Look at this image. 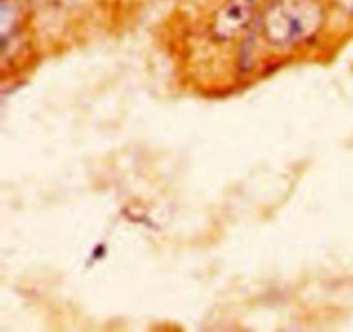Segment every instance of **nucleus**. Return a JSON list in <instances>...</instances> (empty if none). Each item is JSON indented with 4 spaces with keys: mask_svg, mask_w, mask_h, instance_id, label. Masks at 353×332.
<instances>
[{
    "mask_svg": "<svg viewBox=\"0 0 353 332\" xmlns=\"http://www.w3.org/2000/svg\"><path fill=\"white\" fill-rule=\"evenodd\" d=\"M319 26V12L298 2L280 4L267 14L266 33L271 42L290 45L308 38Z\"/></svg>",
    "mask_w": 353,
    "mask_h": 332,
    "instance_id": "1",
    "label": "nucleus"
}]
</instances>
